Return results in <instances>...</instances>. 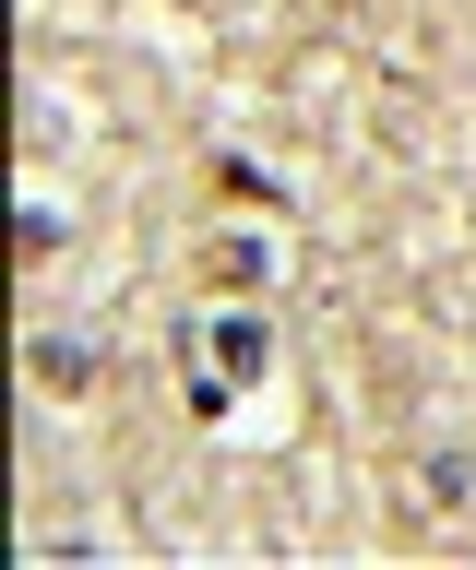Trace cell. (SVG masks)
Returning <instances> with one entry per match:
<instances>
[{"mask_svg": "<svg viewBox=\"0 0 476 570\" xmlns=\"http://www.w3.org/2000/svg\"><path fill=\"white\" fill-rule=\"evenodd\" d=\"M203 274H215V285H262V274H274V249H262V238H215V249H203Z\"/></svg>", "mask_w": 476, "mask_h": 570, "instance_id": "3957f363", "label": "cell"}, {"mask_svg": "<svg viewBox=\"0 0 476 570\" xmlns=\"http://www.w3.org/2000/svg\"><path fill=\"white\" fill-rule=\"evenodd\" d=\"M215 190H239V203H286V190L251 167V155H215Z\"/></svg>", "mask_w": 476, "mask_h": 570, "instance_id": "277c9868", "label": "cell"}, {"mask_svg": "<svg viewBox=\"0 0 476 570\" xmlns=\"http://www.w3.org/2000/svg\"><path fill=\"white\" fill-rule=\"evenodd\" d=\"M25 368H37L48 392H96V368H108V356L84 345V333H37V345H25Z\"/></svg>", "mask_w": 476, "mask_h": 570, "instance_id": "7a4b0ae2", "label": "cell"}, {"mask_svg": "<svg viewBox=\"0 0 476 570\" xmlns=\"http://www.w3.org/2000/svg\"><path fill=\"white\" fill-rule=\"evenodd\" d=\"M465 488H476V463H465V452H440V463H429V499H440V511H465Z\"/></svg>", "mask_w": 476, "mask_h": 570, "instance_id": "5b68a950", "label": "cell"}, {"mask_svg": "<svg viewBox=\"0 0 476 570\" xmlns=\"http://www.w3.org/2000/svg\"><path fill=\"white\" fill-rule=\"evenodd\" d=\"M179 368H215V381H239V392H251L262 368H274V321H262V309L191 321V333H179Z\"/></svg>", "mask_w": 476, "mask_h": 570, "instance_id": "6da1fadb", "label": "cell"}]
</instances>
